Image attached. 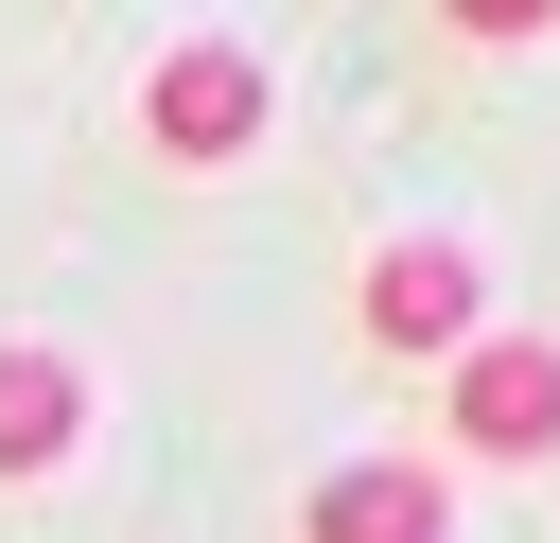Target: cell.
Returning <instances> with one entry per match:
<instances>
[{
    "label": "cell",
    "instance_id": "277c9868",
    "mask_svg": "<svg viewBox=\"0 0 560 543\" xmlns=\"http://www.w3.org/2000/svg\"><path fill=\"white\" fill-rule=\"evenodd\" d=\"M298 543H455V473L438 455H350L298 490Z\"/></svg>",
    "mask_w": 560,
    "mask_h": 543
},
{
    "label": "cell",
    "instance_id": "8992f818",
    "mask_svg": "<svg viewBox=\"0 0 560 543\" xmlns=\"http://www.w3.org/2000/svg\"><path fill=\"white\" fill-rule=\"evenodd\" d=\"M438 35H472V53H525V35H560V18H542V0H455Z\"/></svg>",
    "mask_w": 560,
    "mask_h": 543
},
{
    "label": "cell",
    "instance_id": "5b68a950",
    "mask_svg": "<svg viewBox=\"0 0 560 543\" xmlns=\"http://www.w3.org/2000/svg\"><path fill=\"white\" fill-rule=\"evenodd\" d=\"M70 455H88V368L35 350V333H0V490H35Z\"/></svg>",
    "mask_w": 560,
    "mask_h": 543
},
{
    "label": "cell",
    "instance_id": "7a4b0ae2",
    "mask_svg": "<svg viewBox=\"0 0 560 543\" xmlns=\"http://www.w3.org/2000/svg\"><path fill=\"white\" fill-rule=\"evenodd\" d=\"M350 333H368V350H402V368H455V350L490 333V263H472V245H438V228H402V245H368V263H350Z\"/></svg>",
    "mask_w": 560,
    "mask_h": 543
},
{
    "label": "cell",
    "instance_id": "6da1fadb",
    "mask_svg": "<svg viewBox=\"0 0 560 543\" xmlns=\"http://www.w3.org/2000/svg\"><path fill=\"white\" fill-rule=\"evenodd\" d=\"M438 455H472V473H542L560 455V333H472L455 368H438Z\"/></svg>",
    "mask_w": 560,
    "mask_h": 543
},
{
    "label": "cell",
    "instance_id": "3957f363",
    "mask_svg": "<svg viewBox=\"0 0 560 543\" xmlns=\"http://www.w3.org/2000/svg\"><path fill=\"white\" fill-rule=\"evenodd\" d=\"M262 105H280V88H262L245 35H158V70H140V140H158L175 175H228V158L262 140Z\"/></svg>",
    "mask_w": 560,
    "mask_h": 543
}]
</instances>
